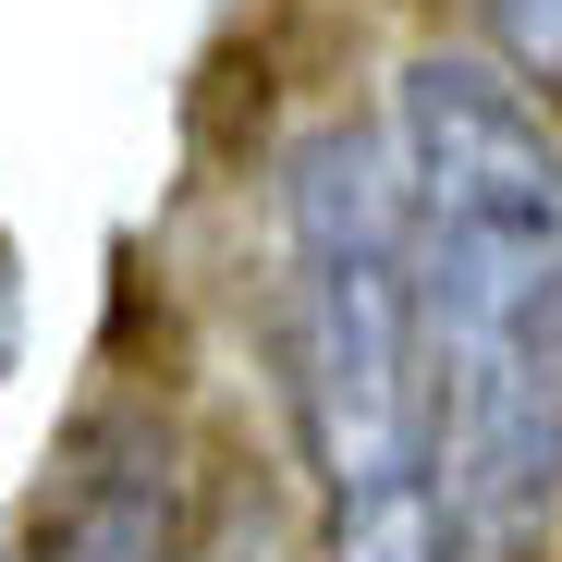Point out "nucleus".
<instances>
[{
	"instance_id": "nucleus-3",
	"label": "nucleus",
	"mask_w": 562,
	"mask_h": 562,
	"mask_svg": "<svg viewBox=\"0 0 562 562\" xmlns=\"http://www.w3.org/2000/svg\"><path fill=\"white\" fill-rule=\"evenodd\" d=\"M49 562H183V502L147 428H86V464L49 514Z\"/></svg>"
},
{
	"instance_id": "nucleus-1",
	"label": "nucleus",
	"mask_w": 562,
	"mask_h": 562,
	"mask_svg": "<svg viewBox=\"0 0 562 562\" xmlns=\"http://www.w3.org/2000/svg\"><path fill=\"white\" fill-rule=\"evenodd\" d=\"M392 159L428 306V452L464 550H502L562 490V111L490 49L392 74Z\"/></svg>"
},
{
	"instance_id": "nucleus-5",
	"label": "nucleus",
	"mask_w": 562,
	"mask_h": 562,
	"mask_svg": "<svg viewBox=\"0 0 562 562\" xmlns=\"http://www.w3.org/2000/svg\"><path fill=\"white\" fill-rule=\"evenodd\" d=\"M477 25H490V61H514V74H562V0H477Z\"/></svg>"
},
{
	"instance_id": "nucleus-2",
	"label": "nucleus",
	"mask_w": 562,
	"mask_h": 562,
	"mask_svg": "<svg viewBox=\"0 0 562 562\" xmlns=\"http://www.w3.org/2000/svg\"><path fill=\"white\" fill-rule=\"evenodd\" d=\"M281 257H294V416L330 502L428 490V306L416 209L392 123H318L281 159Z\"/></svg>"
},
{
	"instance_id": "nucleus-4",
	"label": "nucleus",
	"mask_w": 562,
	"mask_h": 562,
	"mask_svg": "<svg viewBox=\"0 0 562 562\" xmlns=\"http://www.w3.org/2000/svg\"><path fill=\"white\" fill-rule=\"evenodd\" d=\"M464 526H452V490H380V502H330V562H452Z\"/></svg>"
}]
</instances>
